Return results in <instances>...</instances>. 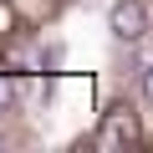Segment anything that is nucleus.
<instances>
[{
  "label": "nucleus",
  "instance_id": "f257e3e1",
  "mask_svg": "<svg viewBox=\"0 0 153 153\" xmlns=\"http://www.w3.org/2000/svg\"><path fill=\"white\" fill-rule=\"evenodd\" d=\"M133 143H138V117H133V107H112V112H102L97 148H102V153H123V148H133Z\"/></svg>",
  "mask_w": 153,
  "mask_h": 153
},
{
  "label": "nucleus",
  "instance_id": "f03ea898",
  "mask_svg": "<svg viewBox=\"0 0 153 153\" xmlns=\"http://www.w3.org/2000/svg\"><path fill=\"white\" fill-rule=\"evenodd\" d=\"M107 26H112V36L117 41H143L148 36V10H143V0H117L112 5V16H107Z\"/></svg>",
  "mask_w": 153,
  "mask_h": 153
},
{
  "label": "nucleus",
  "instance_id": "7ed1b4c3",
  "mask_svg": "<svg viewBox=\"0 0 153 153\" xmlns=\"http://www.w3.org/2000/svg\"><path fill=\"white\" fill-rule=\"evenodd\" d=\"M10 102H16V82H10V76H5V71H0V112H5Z\"/></svg>",
  "mask_w": 153,
  "mask_h": 153
},
{
  "label": "nucleus",
  "instance_id": "20e7f679",
  "mask_svg": "<svg viewBox=\"0 0 153 153\" xmlns=\"http://www.w3.org/2000/svg\"><path fill=\"white\" fill-rule=\"evenodd\" d=\"M143 92H148V102H153V66H143Z\"/></svg>",
  "mask_w": 153,
  "mask_h": 153
}]
</instances>
